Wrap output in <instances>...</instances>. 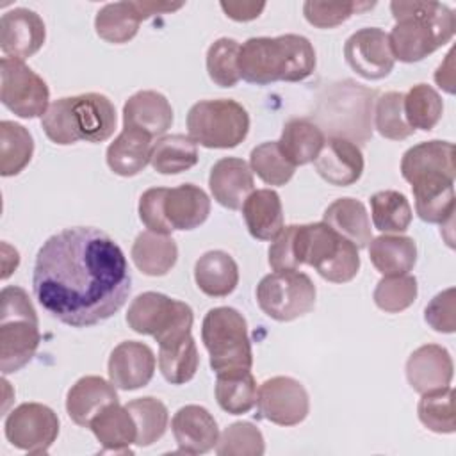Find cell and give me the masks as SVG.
Returning a JSON list of instances; mask_svg holds the SVG:
<instances>
[{"instance_id":"cell-40","label":"cell","mask_w":456,"mask_h":456,"mask_svg":"<svg viewBox=\"0 0 456 456\" xmlns=\"http://www.w3.org/2000/svg\"><path fill=\"white\" fill-rule=\"evenodd\" d=\"M370 216L376 230L383 233H403L411 223V207L397 191H378L370 196Z\"/></svg>"},{"instance_id":"cell-41","label":"cell","mask_w":456,"mask_h":456,"mask_svg":"<svg viewBox=\"0 0 456 456\" xmlns=\"http://www.w3.org/2000/svg\"><path fill=\"white\" fill-rule=\"evenodd\" d=\"M125 406L134 417L137 428L135 445L148 447L164 436L169 422V413L162 401L155 397H137L128 401Z\"/></svg>"},{"instance_id":"cell-44","label":"cell","mask_w":456,"mask_h":456,"mask_svg":"<svg viewBox=\"0 0 456 456\" xmlns=\"http://www.w3.org/2000/svg\"><path fill=\"white\" fill-rule=\"evenodd\" d=\"M251 171L267 185H285L296 171V166L281 153L278 141H267L251 150Z\"/></svg>"},{"instance_id":"cell-45","label":"cell","mask_w":456,"mask_h":456,"mask_svg":"<svg viewBox=\"0 0 456 456\" xmlns=\"http://www.w3.org/2000/svg\"><path fill=\"white\" fill-rule=\"evenodd\" d=\"M240 45L232 37L216 39L207 50V73L219 87H233L239 80Z\"/></svg>"},{"instance_id":"cell-42","label":"cell","mask_w":456,"mask_h":456,"mask_svg":"<svg viewBox=\"0 0 456 456\" xmlns=\"http://www.w3.org/2000/svg\"><path fill=\"white\" fill-rule=\"evenodd\" d=\"M404 116L413 130L429 132L436 126L444 112V102L440 94L428 84H417L410 87L403 102Z\"/></svg>"},{"instance_id":"cell-33","label":"cell","mask_w":456,"mask_h":456,"mask_svg":"<svg viewBox=\"0 0 456 456\" xmlns=\"http://www.w3.org/2000/svg\"><path fill=\"white\" fill-rule=\"evenodd\" d=\"M326 142L324 132L306 118H292L283 125L278 141L281 153L296 167L314 162Z\"/></svg>"},{"instance_id":"cell-5","label":"cell","mask_w":456,"mask_h":456,"mask_svg":"<svg viewBox=\"0 0 456 456\" xmlns=\"http://www.w3.org/2000/svg\"><path fill=\"white\" fill-rule=\"evenodd\" d=\"M116 107L100 93H84L55 100L41 126L46 137L61 146L86 142H103L116 130Z\"/></svg>"},{"instance_id":"cell-47","label":"cell","mask_w":456,"mask_h":456,"mask_svg":"<svg viewBox=\"0 0 456 456\" xmlns=\"http://www.w3.org/2000/svg\"><path fill=\"white\" fill-rule=\"evenodd\" d=\"M265 451L262 431L251 422H233L219 436V456H262Z\"/></svg>"},{"instance_id":"cell-30","label":"cell","mask_w":456,"mask_h":456,"mask_svg":"<svg viewBox=\"0 0 456 456\" xmlns=\"http://www.w3.org/2000/svg\"><path fill=\"white\" fill-rule=\"evenodd\" d=\"M242 216L251 237L258 240H273L283 228V207L276 191H253L244 205Z\"/></svg>"},{"instance_id":"cell-50","label":"cell","mask_w":456,"mask_h":456,"mask_svg":"<svg viewBox=\"0 0 456 456\" xmlns=\"http://www.w3.org/2000/svg\"><path fill=\"white\" fill-rule=\"evenodd\" d=\"M454 289L449 287L436 294L424 310L426 322L440 333H452L456 330V305H454Z\"/></svg>"},{"instance_id":"cell-36","label":"cell","mask_w":456,"mask_h":456,"mask_svg":"<svg viewBox=\"0 0 456 456\" xmlns=\"http://www.w3.org/2000/svg\"><path fill=\"white\" fill-rule=\"evenodd\" d=\"M256 381L249 369H233L217 372L216 399L230 415L248 413L256 404Z\"/></svg>"},{"instance_id":"cell-53","label":"cell","mask_w":456,"mask_h":456,"mask_svg":"<svg viewBox=\"0 0 456 456\" xmlns=\"http://www.w3.org/2000/svg\"><path fill=\"white\" fill-rule=\"evenodd\" d=\"M452 59H454V50H451L447 53L445 61L435 71V82L438 84L440 89H444L449 94L454 93V62H452Z\"/></svg>"},{"instance_id":"cell-27","label":"cell","mask_w":456,"mask_h":456,"mask_svg":"<svg viewBox=\"0 0 456 456\" xmlns=\"http://www.w3.org/2000/svg\"><path fill=\"white\" fill-rule=\"evenodd\" d=\"M116 401L119 399L112 383L100 376H84L68 390L66 411L77 426L89 428L91 420Z\"/></svg>"},{"instance_id":"cell-48","label":"cell","mask_w":456,"mask_h":456,"mask_svg":"<svg viewBox=\"0 0 456 456\" xmlns=\"http://www.w3.org/2000/svg\"><path fill=\"white\" fill-rule=\"evenodd\" d=\"M417 280L410 274L383 276L374 289V303L387 314H399L417 299Z\"/></svg>"},{"instance_id":"cell-9","label":"cell","mask_w":456,"mask_h":456,"mask_svg":"<svg viewBox=\"0 0 456 456\" xmlns=\"http://www.w3.org/2000/svg\"><path fill=\"white\" fill-rule=\"evenodd\" d=\"M187 132L196 144L205 148H235L249 132V116L235 100H201L187 112Z\"/></svg>"},{"instance_id":"cell-8","label":"cell","mask_w":456,"mask_h":456,"mask_svg":"<svg viewBox=\"0 0 456 456\" xmlns=\"http://www.w3.org/2000/svg\"><path fill=\"white\" fill-rule=\"evenodd\" d=\"M201 340L210 356L212 370L251 369L253 351L244 315L232 306H216L201 324Z\"/></svg>"},{"instance_id":"cell-14","label":"cell","mask_w":456,"mask_h":456,"mask_svg":"<svg viewBox=\"0 0 456 456\" xmlns=\"http://www.w3.org/2000/svg\"><path fill=\"white\" fill-rule=\"evenodd\" d=\"M256 406L262 419L276 426H296L310 411V399L305 387L290 376L265 379L256 394Z\"/></svg>"},{"instance_id":"cell-17","label":"cell","mask_w":456,"mask_h":456,"mask_svg":"<svg viewBox=\"0 0 456 456\" xmlns=\"http://www.w3.org/2000/svg\"><path fill=\"white\" fill-rule=\"evenodd\" d=\"M155 365L157 360L150 346L137 340H125L109 356V379L116 388L137 390L151 381Z\"/></svg>"},{"instance_id":"cell-26","label":"cell","mask_w":456,"mask_h":456,"mask_svg":"<svg viewBox=\"0 0 456 456\" xmlns=\"http://www.w3.org/2000/svg\"><path fill=\"white\" fill-rule=\"evenodd\" d=\"M162 210L171 230H194L207 221L210 200L201 187L182 183L166 191Z\"/></svg>"},{"instance_id":"cell-3","label":"cell","mask_w":456,"mask_h":456,"mask_svg":"<svg viewBox=\"0 0 456 456\" xmlns=\"http://www.w3.org/2000/svg\"><path fill=\"white\" fill-rule=\"evenodd\" d=\"M315 69V50L299 34L249 37L239 50V75L249 84L299 82Z\"/></svg>"},{"instance_id":"cell-25","label":"cell","mask_w":456,"mask_h":456,"mask_svg":"<svg viewBox=\"0 0 456 456\" xmlns=\"http://www.w3.org/2000/svg\"><path fill=\"white\" fill-rule=\"evenodd\" d=\"M401 175L408 183L428 175L454 176V144L433 139L408 148L401 159Z\"/></svg>"},{"instance_id":"cell-43","label":"cell","mask_w":456,"mask_h":456,"mask_svg":"<svg viewBox=\"0 0 456 456\" xmlns=\"http://www.w3.org/2000/svg\"><path fill=\"white\" fill-rule=\"evenodd\" d=\"M417 413L420 422L435 433H454L456 431V413H454V390L445 387L435 392L422 394L419 401Z\"/></svg>"},{"instance_id":"cell-24","label":"cell","mask_w":456,"mask_h":456,"mask_svg":"<svg viewBox=\"0 0 456 456\" xmlns=\"http://www.w3.org/2000/svg\"><path fill=\"white\" fill-rule=\"evenodd\" d=\"M411 185L417 216L426 223L445 224L454 214V176L428 175Z\"/></svg>"},{"instance_id":"cell-32","label":"cell","mask_w":456,"mask_h":456,"mask_svg":"<svg viewBox=\"0 0 456 456\" xmlns=\"http://www.w3.org/2000/svg\"><path fill=\"white\" fill-rule=\"evenodd\" d=\"M322 223L333 228L338 235L351 240L358 249H363L372 240L370 219L362 201L354 198L335 200L322 214Z\"/></svg>"},{"instance_id":"cell-34","label":"cell","mask_w":456,"mask_h":456,"mask_svg":"<svg viewBox=\"0 0 456 456\" xmlns=\"http://www.w3.org/2000/svg\"><path fill=\"white\" fill-rule=\"evenodd\" d=\"M178 258V248L171 235L142 232L132 244V260L135 267L148 276L167 274Z\"/></svg>"},{"instance_id":"cell-46","label":"cell","mask_w":456,"mask_h":456,"mask_svg":"<svg viewBox=\"0 0 456 456\" xmlns=\"http://www.w3.org/2000/svg\"><path fill=\"white\" fill-rule=\"evenodd\" d=\"M403 102H404V93H399V91H388L381 94L376 102L374 123H376V130L385 139L403 141L415 132L406 121Z\"/></svg>"},{"instance_id":"cell-18","label":"cell","mask_w":456,"mask_h":456,"mask_svg":"<svg viewBox=\"0 0 456 456\" xmlns=\"http://www.w3.org/2000/svg\"><path fill=\"white\" fill-rule=\"evenodd\" d=\"M46 39V28L41 16L30 9L16 7L2 14L0 48L5 57L27 59L41 50Z\"/></svg>"},{"instance_id":"cell-22","label":"cell","mask_w":456,"mask_h":456,"mask_svg":"<svg viewBox=\"0 0 456 456\" xmlns=\"http://www.w3.org/2000/svg\"><path fill=\"white\" fill-rule=\"evenodd\" d=\"M173 125V107L159 91H137L123 105V126L137 128L151 139L164 135Z\"/></svg>"},{"instance_id":"cell-2","label":"cell","mask_w":456,"mask_h":456,"mask_svg":"<svg viewBox=\"0 0 456 456\" xmlns=\"http://www.w3.org/2000/svg\"><path fill=\"white\" fill-rule=\"evenodd\" d=\"M314 267L331 283L351 281L360 269L358 248L326 223L290 224L273 239L269 265L273 271Z\"/></svg>"},{"instance_id":"cell-16","label":"cell","mask_w":456,"mask_h":456,"mask_svg":"<svg viewBox=\"0 0 456 456\" xmlns=\"http://www.w3.org/2000/svg\"><path fill=\"white\" fill-rule=\"evenodd\" d=\"M346 62L367 80H381L394 69L388 34L378 27H365L351 34L344 45Z\"/></svg>"},{"instance_id":"cell-39","label":"cell","mask_w":456,"mask_h":456,"mask_svg":"<svg viewBox=\"0 0 456 456\" xmlns=\"http://www.w3.org/2000/svg\"><path fill=\"white\" fill-rule=\"evenodd\" d=\"M34 153V139L30 132L14 121L0 123V175L14 176L21 173Z\"/></svg>"},{"instance_id":"cell-51","label":"cell","mask_w":456,"mask_h":456,"mask_svg":"<svg viewBox=\"0 0 456 456\" xmlns=\"http://www.w3.org/2000/svg\"><path fill=\"white\" fill-rule=\"evenodd\" d=\"M166 191H167L166 187H151L142 192L139 200V219L150 232L169 235L173 230L166 223L164 210H162Z\"/></svg>"},{"instance_id":"cell-29","label":"cell","mask_w":456,"mask_h":456,"mask_svg":"<svg viewBox=\"0 0 456 456\" xmlns=\"http://www.w3.org/2000/svg\"><path fill=\"white\" fill-rule=\"evenodd\" d=\"M89 429L102 444L103 451L132 452L130 445L137 440L134 417L119 401L107 404L89 424Z\"/></svg>"},{"instance_id":"cell-1","label":"cell","mask_w":456,"mask_h":456,"mask_svg":"<svg viewBox=\"0 0 456 456\" xmlns=\"http://www.w3.org/2000/svg\"><path fill=\"white\" fill-rule=\"evenodd\" d=\"M34 296L52 317L87 328L112 317L128 299L132 276L121 248L93 226L64 228L39 248Z\"/></svg>"},{"instance_id":"cell-20","label":"cell","mask_w":456,"mask_h":456,"mask_svg":"<svg viewBox=\"0 0 456 456\" xmlns=\"http://www.w3.org/2000/svg\"><path fill=\"white\" fill-rule=\"evenodd\" d=\"M452 374V358L449 351L438 344L417 347L406 362V379L420 395L449 387Z\"/></svg>"},{"instance_id":"cell-13","label":"cell","mask_w":456,"mask_h":456,"mask_svg":"<svg viewBox=\"0 0 456 456\" xmlns=\"http://www.w3.org/2000/svg\"><path fill=\"white\" fill-rule=\"evenodd\" d=\"M5 438L16 449L30 454H45L57 440V413L41 403H23L16 406L4 424Z\"/></svg>"},{"instance_id":"cell-10","label":"cell","mask_w":456,"mask_h":456,"mask_svg":"<svg viewBox=\"0 0 456 456\" xmlns=\"http://www.w3.org/2000/svg\"><path fill=\"white\" fill-rule=\"evenodd\" d=\"M192 308L160 292H142L128 306L126 324L141 335L153 337L166 344L185 337L192 328Z\"/></svg>"},{"instance_id":"cell-23","label":"cell","mask_w":456,"mask_h":456,"mask_svg":"<svg viewBox=\"0 0 456 456\" xmlns=\"http://www.w3.org/2000/svg\"><path fill=\"white\" fill-rule=\"evenodd\" d=\"M208 185L219 205L230 210H239L253 192L255 182L251 167L242 159L224 157L212 166Z\"/></svg>"},{"instance_id":"cell-31","label":"cell","mask_w":456,"mask_h":456,"mask_svg":"<svg viewBox=\"0 0 456 456\" xmlns=\"http://www.w3.org/2000/svg\"><path fill=\"white\" fill-rule=\"evenodd\" d=\"M194 280L203 294L210 297H224L232 294L239 283L237 262L226 251H207L196 260Z\"/></svg>"},{"instance_id":"cell-52","label":"cell","mask_w":456,"mask_h":456,"mask_svg":"<svg viewBox=\"0 0 456 456\" xmlns=\"http://www.w3.org/2000/svg\"><path fill=\"white\" fill-rule=\"evenodd\" d=\"M219 5L235 21H251L265 9V2H221Z\"/></svg>"},{"instance_id":"cell-49","label":"cell","mask_w":456,"mask_h":456,"mask_svg":"<svg viewBox=\"0 0 456 456\" xmlns=\"http://www.w3.org/2000/svg\"><path fill=\"white\" fill-rule=\"evenodd\" d=\"M374 7V2H314L308 0L303 4V14L306 21L317 28H333L349 20L353 14L369 11Z\"/></svg>"},{"instance_id":"cell-6","label":"cell","mask_w":456,"mask_h":456,"mask_svg":"<svg viewBox=\"0 0 456 456\" xmlns=\"http://www.w3.org/2000/svg\"><path fill=\"white\" fill-rule=\"evenodd\" d=\"M41 342L39 321L28 294L21 287L0 292V369L11 374L25 367Z\"/></svg>"},{"instance_id":"cell-37","label":"cell","mask_w":456,"mask_h":456,"mask_svg":"<svg viewBox=\"0 0 456 456\" xmlns=\"http://www.w3.org/2000/svg\"><path fill=\"white\" fill-rule=\"evenodd\" d=\"M200 354L192 335L159 344V370L171 385H183L191 381L198 370Z\"/></svg>"},{"instance_id":"cell-21","label":"cell","mask_w":456,"mask_h":456,"mask_svg":"<svg viewBox=\"0 0 456 456\" xmlns=\"http://www.w3.org/2000/svg\"><path fill=\"white\" fill-rule=\"evenodd\" d=\"M315 171L330 185L346 187L360 180L363 173V153L360 146L344 137H330L317 159Z\"/></svg>"},{"instance_id":"cell-38","label":"cell","mask_w":456,"mask_h":456,"mask_svg":"<svg viewBox=\"0 0 456 456\" xmlns=\"http://www.w3.org/2000/svg\"><path fill=\"white\" fill-rule=\"evenodd\" d=\"M198 144L183 134L160 137L151 150V167L160 175H178L196 166Z\"/></svg>"},{"instance_id":"cell-19","label":"cell","mask_w":456,"mask_h":456,"mask_svg":"<svg viewBox=\"0 0 456 456\" xmlns=\"http://www.w3.org/2000/svg\"><path fill=\"white\" fill-rule=\"evenodd\" d=\"M171 431L178 451L183 454H205L219 440V428L214 415L200 404L182 406L173 415Z\"/></svg>"},{"instance_id":"cell-28","label":"cell","mask_w":456,"mask_h":456,"mask_svg":"<svg viewBox=\"0 0 456 456\" xmlns=\"http://www.w3.org/2000/svg\"><path fill=\"white\" fill-rule=\"evenodd\" d=\"M151 150L153 142L148 134L123 126L121 134L107 148V166L119 176H134L150 164Z\"/></svg>"},{"instance_id":"cell-12","label":"cell","mask_w":456,"mask_h":456,"mask_svg":"<svg viewBox=\"0 0 456 456\" xmlns=\"http://www.w3.org/2000/svg\"><path fill=\"white\" fill-rule=\"evenodd\" d=\"M0 77V100L4 107L25 119L45 116L48 110L50 89L32 68L21 59L2 57Z\"/></svg>"},{"instance_id":"cell-4","label":"cell","mask_w":456,"mask_h":456,"mask_svg":"<svg viewBox=\"0 0 456 456\" xmlns=\"http://www.w3.org/2000/svg\"><path fill=\"white\" fill-rule=\"evenodd\" d=\"M395 25L388 34L394 59L419 62L445 43L456 30L454 12L440 2H392Z\"/></svg>"},{"instance_id":"cell-15","label":"cell","mask_w":456,"mask_h":456,"mask_svg":"<svg viewBox=\"0 0 456 456\" xmlns=\"http://www.w3.org/2000/svg\"><path fill=\"white\" fill-rule=\"evenodd\" d=\"M183 7V4L171 2H112L105 4L94 18L96 34L114 45L128 43L139 30L142 20L153 14H166Z\"/></svg>"},{"instance_id":"cell-7","label":"cell","mask_w":456,"mask_h":456,"mask_svg":"<svg viewBox=\"0 0 456 456\" xmlns=\"http://www.w3.org/2000/svg\"><path fill=\"white\" fill-rule=\"evenodd\" d=\"M378 93L353 80L331 84L319 98L317 121L319 128H326L331 137L367 142L372 135L370 114L372 102Z\"/></svg>"},{"instance_id":"cell-35","label":"cell","mask_w":456,"mask_h":456,"mask_svg":"<svg viewBox=\"0 0 456 456\" xmlns=\"http://www.w3.org/2000/svg\"><path fill=\"white\" fill-rule=\"evenodd\" d=\"M369 256L383 276L408 274L417 262V244L406 235H379L370 240Z\"/></svg>"},{"instance_id":"cell-11","label":"cell","mask_w":456,"mask_h":456,"mask_svg":"<svg viewBox=\"0 0 456 456\" xmlns=\"http://www.w3.org/2000/svg\"><path fill=\"white\" fill-rule=\"evenodd\" d=\"M315 285L312 278L297 269L274 271L256 285L260 310L280 322H289L310 314L315 306Z\"/></svg>"}]
</instances>
